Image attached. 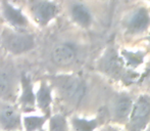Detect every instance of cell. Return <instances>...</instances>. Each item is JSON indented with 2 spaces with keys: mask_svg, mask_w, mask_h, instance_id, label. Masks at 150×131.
Segmentation results:
<instances>
[{
  "mask_svg": "<svg viewBox=\"0 0 150 131\" xmlns=\"http://www.w3.org/2000/svg\"><path fill=\"white\" fill-rule=\"evenodd\" d=\"M150 122V98L141 95L133 105L131 115L129 117V130L142 131Z\"/></svg>",
  "mask_w": 150,
  "mask_h": 131,
  "instance_id": "6da1fadb",
  "label": "cell"
},
{
  "mask_svg": "<svg viewBox=\"0 0 150 131\" xmlns=\"http://www.w3.org/2000/svg\"><path fill=\"white\" fill-rule=\"evenodd\" d=\"M5 48L13 54H22L30 51L35 45L33 36L29 34L5 33L3 35Z\"/></svg>",
  "mask_w": 150,
  "mask_h": 131,
  "instance_id": "7a4b0ae2",
  "label": "cell"
},
{
  "mask_svg": "<svg viewBox=\"0 0 150 131\" xmlns=\"http://www.w3.org/2000/svg\"><path fill=\"white\" fill-rule=\"evenodd\" d=\"M59 89L63 98H67L73 103H80L85 94V86L84 83L78 78L65 77L58 83Z\"/></svg>",
  "mask_w": 150,
  "mask_h": 131,
  "instance_id": "3957f363",
  "label": "cell"
},
{
  "mask_svg": "<svg viewBox=\"0 0 150 131\" xmlns=\"http://www.w3.org/2000/svg\"><path fill=\"white\" fill-rule=\"evenodd\" d=\"M16 75L12 69L3 68L0 70V98L10 99L16 92Z\"/></svg>",
  "mask_w": 150,
  "mask_h": 131,
  "instance_id": "277c9868",
  "label": "cell"
},
{
  "mask_svg": "<svg viewBox=\"0 0 150 131\" xmlns=\"http://www.w3.org/2000/svg\"><path fill=\"white\" fill-rule=\"evenodd\" d=\"M33 14L38 23L46 25L54 18L56 14V6L48 1H39L34 5Z\"/></svg>",
  "mask_w": 150,
  "mask_h": 131,
  "instance_id": "5b68a950",
  "label": "cell"
},
{
  "mask_svg": "<svg viewBox=\"0 0 150 131\" xmlns=\"http://www.w3.org/2000/svg\"><path fill=\"white\" fill-rule=\"evenodd\" d=\"M75 58V49L69 44H58L52 50V60L56 65L61 67L71 65Z\"/></svg>",
  "mask_w": 150,
  "mask_h": 131,
  "instance_id": "8992f818",
  "label": "cell"
},
{
  "mask_svg": "<svg viewBox=\"0 0 150 131\" xmlns=\"http://www.w3.org/2000/svg\"><path fill=\"white\" fill-rule=\"evenodd\" d=\"M0 126L6 131L16 130L20 128V115L13 108L5 107L0 110Z\"/></svg>",
  "mask_w": 150,
  "mask_h": 131,
  "instance_id": "52a82bcc",
  "label": "cell"
},
{
  "mask_svg": "<svg viewBox=\"0 0 150 131\" xmlns=\"http://www.w3.org/2000/svg\"><path fill=\"white\" fill-rule=\"evenodd\" d=\"M133 109V101L129 96H120L113 105V120L115 122H125L129 119Z\"/></svg>",
  "mask_w": 150,
  "mask_h": 131,
  "instance_id": "ba28073f",
  "label": "cell"
},
{
  "mask_svg": "<svg viewBox=\"0 0 150 131\" xmlns=\"http://www.w3.org/2000/svg\"><path fill=\"white\" fill-rule=\"evenodd\" d=\"M3 14L5 19L11 25L16 27H24L27 25V20L24 14L18 9L14 8L13 6L9 5L8 3L4 2L3 4Z\"/></svg>",
  "mask_w": 150,
  "mask_h": 131,
  "instance_id": "9c48e42d",
  "label": "cell"
},
{
  "mask_svg": "<svg viewBox=\"0 0 150 131\" xmlns=\"http://www.w3.org/2000/svg\"><path fill=\"white\" fill-rule=\"evenodd\" d=\"M22 84H23V94L21 98V101L24 107V109H33L35 105V95L33 93V88L32 84L27 76H23L22 78Z\"/></svg>",
  "mask_w": 150,
  "mask_h": 131,
  "instance_id": "30bf717a",
  "label": "cell"
},
{
  "mask_svg": "<svg viewBox=\"0 0 150 131\" xmlns=\"http://www.w3.org/2000/svg\"><path fill=\"white\" fill-rule=\"evenodd\" d=\"M71 16H73L74 20L82 26H88L90 24L91 16L89 11L85 6L81 5V4H77V5L73 6Z\"/></svg>",
  "mask_w": 150,
  "mask_h": 131,
  "instance_id": "8fae6325",
  "label": "cell"
},
{
  "mask_svg": "<svg viewBox=\"0 0 150 131\" xmlns=\"http://www.w3.org/2000/svg\"><path fill=\"white\" fill-rule=\"evenodd\" d=\"M148 24H149V16L147 14L146 10L139 9L134 14L132 20H131L130 26L134 31H142L148 26Z\"/></svg>",
  "mask_w": 150,
  "mask_h": 131,
  "instance_id": "7c38bea8",
  "label": "cell"
},
{
  "mask_svg": "<svg viewBox=\"0 0 150 131\" xmlns=\"http://www.w3.org/2000/svg\"><path fill=\"white\" fill-rule=\"evenodd\" d=\"M37 101L40 109H42L43 111H47L49 109V105L51 103V92L46 84H43L38 91Z\"/></svg>",
  "mask_w": 150,
  "mask_h": 131,
  "instance_id": "4fadbf2b",
  "label": "cell"
},
{
  "mask_svg": "<svg viewBox=\"0 0 150 131\" xmlns=\"http://www.w3.org/2000/svg\"><path fill=\"white\" fill-rule=\"evenodd\" d=\"M98 123L97 120H86L76 118L73 120V127L75 131H94Z\"/></svg>",
  "mask_w": 150,
  "mask_h": 131,
  "instance_id": "5bb4252c",
  "label": "cell"
},
{
  "mask_svg": "<svg viewBox=\"0 0 150 131\" xmlns=\"http://www.w3.org/2000/svg\"><path fill=\"white\" fill-rule=\"evenodd\" d=\"M45 117H34L29 116L24 119V125L26 131H37L42 127V125L45 122Z\"/></svg>",
  "mask_w": 150,
  "mask_h": 131,
  "instance_id": "9a60e30c",
  "label": "cell"
},
{
  "mask_svg": "<svg viewBox=\"0 0 150 131\" xmlns=\"http://www.w3.org/2000/svg\"><path fill=\"white\" fill-rule=\"evenodd\" d=\"M50 131H67V125L65 118L61 115H55L50 119Z\"/></svg>",
  "mask_w": 150,
  "mask_h": 131,
  "instance_id": "2e32d148",
  "label": "cell"
},
{
  "mask_svg": "<svg viewBox=\"0 0 150 131\" xmlns=\"http://www.w3.org/2000/svg\"><path fill=\"white\" fill-rule=\"evenodd\" d=\"M105 131H117V129H115V128H111V127H109V128H107Z\"/></svg>",
  "mask_w": 150,
  "mask_h": 131,
  "instance_id": "e0dca14e",
  "label": "cell"
},
{
  "mask_svg": "<svg viewBox=\"0 0 150 131\" xmlns=\"http://www.w3.org/2000/svg\"><path fill=\"white\" fill-rule=\"evenodd\" d=\"M39 131H43V130H39Z\"/></svg>",
  "mask_w": 150,
  "mask_h": 131,
  "instance_id": "ac0fdd59",
  "label": "cell"
}]
</instances>
